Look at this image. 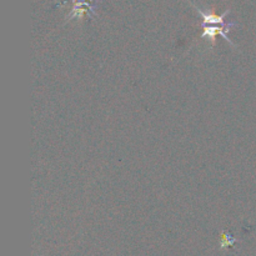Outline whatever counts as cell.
Segmentation results:
<instances>
[{"label":"cell","instance_id":"obj_1","mask_svg":"<svg viewBox=\"0 0 256 256\" xmlns=\"http://www.w3.org/2000/svg\"><path fill=\"white\" fill-rule=\"evenodd\" d=\"M99 5V0H74V8L66 15V22L72 19H82L84 15L92 18L96 15V9Z\"/></svg>","mask_w":256,"mask_h":256},{"label":"cell","instance_id":"obj_2","mask_svg":"<svg viewBox=\"0 0 256 256\" xmlns=\"http://www.w3.org/2000/svg\"><path fill=\"white\" fill-rule=\"evenodd\" d=\"M204 28V32H202V38L205 40L210 42L212 45H215V40H216V35H222L230 45L235 48L234 42L230 40V38L228 36L226 32H229L230 28L224 26V25H219V24H206V25H202Z\"/></svg>","mask_w":256,"mask_h":256},{"label":"cell","instance_id":"obj_3","mask_svg":"<svg viewBox=\"0 0 256 256\" xmlns=\"http://www.w3.org/2000/svg\"><path fill=\"white\" fill-rule=\"evenodd\" d=\"M194 8L196 9V12H199L200 16L202 18V25L219 24V25H224V26L230 28V29H232V28L238 26L236 22H232V20H230V22H226V20H225V16H228V15H229V12H230L229 10H226V12H225L222 15H215V14H212V12H202V10H200L199 6H196V5H194Z\"/></svg>","mask_w":256,"mask_h":256},{"label":"cell","instance_id":"obj_4","mask_svg":"<svg viewBox=\"0 0 256 256\" xmlns=\"http://www.w3.org/2000/svg\"><path fill=\"white\" fill-rule=\"evenodd\" d=\"M234 242L235 239H232L229 235H224V236H222V246H225V245H232Z\"/></svg>","mask_w":256,"mask_h":256}]
</instances>
